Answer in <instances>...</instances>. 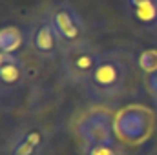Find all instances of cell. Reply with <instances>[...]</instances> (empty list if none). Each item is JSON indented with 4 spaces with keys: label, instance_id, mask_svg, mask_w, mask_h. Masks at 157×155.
I'll return each mask as SVG.
<instances>
[{
    "label": "cell",
    "instance_id": "10",
    "mask_svg": "<svg viewBox=\"0 0 157 155\" xmlns=\"http://www.w3.org/2000/svg\"><path fill=\"white\" fill-rule=\"evenodd\" d=\"M29 46V31L18 26L0 28V53L7 57H20L24 47Z\"/></svg>",
    "mask_w": 157,
    "mask_h": 155
},
{
    "label": "cell",
    "instance_id": "6",
    "mask_svg": "<svg viewBox=\"0 0 157 155\" xmlns=\"http://www.w3.org/2000/svg\"><path fill=\"white\" fill-rule=\"evenodd\" d=\"M28 31H29V47L33 49L35 55H39L42 59H48V60L60 57L64 46L59 39L48 13L39 17L35 22H31Z\"/></svg>",
    "mask_w": 157,
    "mask_h": 155
},
{
    "label": "cell",
    "instance_id": "2",
    "mask_svg": "<svg viewBox=\"0 0 157 155\" xmlns=\"http://www.w3.org/2000/svg\"><path fill=\"white\" fill-rule=\"evenodd\" d=\"M155 126L154 113L144 106H126L115 115V135L128 146H139L150 139Z\"/></svg>",
    "mask_w": 157,
    "mask_h": 155
},
{
    "label": "cell",
    "instance_id": "3",
    "mask_svg": "<svg viewBox=\"0 0 157 155\" xmlns=\"http://www.w3.org/2000/svg\"><path fill=\"white\" fill-rule=\"evenodd\" d=\"M102 53L91 44L80 42L77 46L64 47L60 53V68L66 78L73 84H86L101 62Z\"/></svg>",
    "mask_w": 157,
    "mask_h": 155
},
{
    "label": "cell",
    "instance_id": "17",
    "mask_svg": "<svg viewBox=\"0 0 157 155\" xmlns=\"http://www.w3.org/2000/svg\"><path fill=\"white\" fill-rule=\"evenodd\" d=\"M122 155H124V153H122Z\"/></svg>",
    "mask_w": 157,
    "mask_h": 155
},
{
    "label": "cell",
    "instance_id": "9",
    "mask_svg": "<svg viewBox=\"0 0 157 155\" xmlns=\"http://www.w3.org/2000/svg\"><path fill=\"white\" fill-rule=\"evenodd\" d=\"M126 17L143 31H155L157 28V0H126Z\"/></svg>",
    "mask_w": 157,
    "mask_h": 155
},
{
    "label": "cell",
    "instance_id": "1",
    "mask_svg": "<svg viewBox=\"0 0 157 155\" xmlns=\"http://www.w3.org/2000/svg\"><path fill=\"white\" fill-rule=\"evenodd\" d=\"M133 64H137V57L128 49H108L102 51L101 62L93 75L88 78L84 86V93L91 100H112L124 93Z\"/></svg>",
    "mask_w": 157,
    "mask_h": 155
},
{
    "label": "cell",
    "instance_id": "11",
    "mask_svg": "<svg viewBox=\"0 0 157 155\" xmlns=\"http://www.w3.org/2000/svg\"><path fill=\"white\" fill-rule=\"evenodd\" d=\"M137 70L144 75L157 71V49H144L137 55Z\"/></svg>",
    "mask_w": 157,
    "mask_h": 155
},
{
    "label": "cell",
    "instance_id": "5",
    "mask_svg": "<svg viewBox=\"0 0 157 155\" xmlns=\"http://www.w3.org/2000/svg\"><path fill=\"white\" fill-rule=\"evenodd\" d=\"M48 15L64 47L86 42V24L71 4L60 2L53 6L48 11Z\"/></svg>",
    "mask_w": 157,
    "mask_h": 155
},
{
    "label": "cell",
    "instance_id": "13",
    "mask_svg": "<svg viewBox=\"0 0 157 155\" xmlns=\"http://www.w3.org/2000/svg\"><path fill=\"white\" fill-rule=\"evenodd\" d=\"M146 88H148V91L154 95V97H157V71H154V73H150V75H146Z\"/></svg>",
    "mask_w": 157,
    "mask_h": 155
},
{
    "label": "cell",
    "instance_id": "7",
    "mask_svg": "<svg viewBox=\"0 0 157 155\" xmlns=\"http://www.w3.org/2000/svg\"><path fill=\"white\" fill-rule=\"evenodd\" d=\"M48 133L40 124H24L6 144V155H44Z\"/></svg>",
    "mask_w": 157,
    "mask_h": 155
},
{
    "label": "cell",
    "instance_id": "8",
    "mask_svg": "<svg viewBox=\"0 0 157 155\" xmlns=\"http://www.w3.org/2000/svg\"><path fill=\"white\" fill-rule=\"evenodd\" d=\"M28 80V68L20 57H6L0 68V100L17 97Z\"/></svg>",
    "mask_w": 157,
    "mask_h": 155
},
{
    "label": "cell",
    "instance_id": "14",
    "mask_svg": "<svg viewBox=\"0 0 157 155\" xmlns=\"http://www.w3.org/2000/svg\"><path fill=\"white\" fill-rule=\"evenodd\" d=\"M6 57H7V55H4V53H0V68H2V64H4V60H6Z\"/></svg>",
    "mask_w": 157,
    "mask_h": 155
},
{
    "label": "cell",
    "instance_id": "12",
    "mask_svg": "<svg viewBox=\"0 0 157 155\" xmlns=\"http://www.w3.org/2000/svg\"><path fill=\"white\" fill-rule=\"evenodd\" d=\"M82 155H122L117 144H82Z\"/></svg>",
    "mask_w": 157,
    "mask_h": 155
},
{
    "label": "cell",
    "instance_id": "16",
    "mask_svg": "<svg viewBox=\"0 0 157 155\" xmlns=\"http://www.w3.org/2000/svg\"><path fill=\"white\" fill-rule=\"evenodd\" d=\"M155 100H157V97H155Z\"/></svg>",
    "mask_w": 157,
    "mask_h": 155
},
{
    "label": "cell",
    "instance_id": "15",
    "mask_svg": "<svg viewBox=\"0 0 157 155\" xmlns=\"http://www.w3.org/2000/svg\"><path fill=\"white\" fill-rule=\"evenodd\" d=\"M154 35H155V40H157V28H155V31H154Z\"/></svg>",
    "mask_w": 157,
    "mask_h": 155
},
{
    "label": "cell",
    "instance_id": "4",
    "mask_svg": "<svg viewBox=\"0 0 157 155\" xmlns=\"http://www.w3.org/2000/svg\"><path fill=\"white\" fill-rule=\"evenodd\" d=\"M77 135L80 137L82 144H117L115 139V115L108 110L95 108L90 110L86 115L78 120Z\"/></svg>",
    "mask_w": 157,
    "mask_h": 155
}]
</instances>
